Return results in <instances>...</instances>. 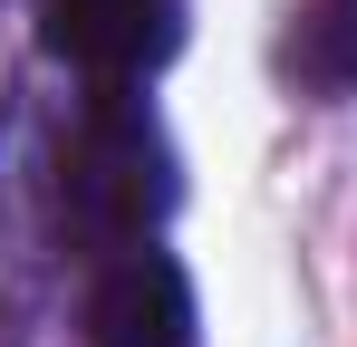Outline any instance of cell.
<instances>
[{"label": "cell", "mask_w": 357, "mask_h": 347, "mask_svg": "<svg viewBox=\"0 0 357 347\" xmlns=\"http://www.w3.org/2000/svg\"><path fill=\"white\" fill-rule=\"evenodd\" d=\"M183 29L193 0H39V49L87 87H145L155 68H174Z\"/></svg>", "instance_id": "obj_2"}, {"label": "cell", "mask_w": 357, "mask_h": 347, "mask_svg": "<svg viewBox=\"0 0 357 347\" xmlns=\"http://www.w3.org/2000/svg\"><path fill=\"white\" fill-rule=\"evenodd\" d=\"M87 347H203V299L165 241L87 261Z\"/></svg>", "instance_id": "obj_3"}, {"label": "cell", "mask_w": 357, "mask_h": 347, "mask_svg": "<svg viewBox=\"0 0 357 347\" xmlns=\"http://www.w3.org/2000/svg\"><path fill=\"white\" fill-rule=\"evenodd\" d=\"M280 77L299 97H357V0H299L280 29Z\"/></svg>", "instance_id": "obj_4"}, {"label": "cell", "mask_w": 357, "mask_h": 347, "mask_svg": "<svg viewBox=\"0 0 357 347\" xmlns=\"http://www.w3.org/2000/svg\"><path fill=\"white\" fill-rule=\"evenodd\" d=\"M49 203H59V241L77 261L165 241L183 203V155L145 87H87L68 107L59 155H49Z\"/></svg>", "instance_id": "obj_1"}]
</instances>
